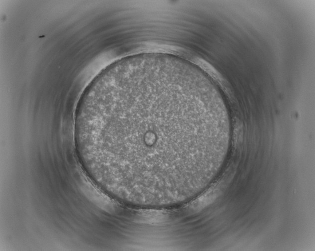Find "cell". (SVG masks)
I'll return each mask as SVG.
<instances>
[{"instance_id":"1","label":"cell","mask_w":315,"mask_h":251,"mask_svg":"<svg viewBox=\"0 0 315 251\" xmlns=\"http://www.w3.org/2000/svg\"><path fill=\"white\" fill-rule=\"evenodd\" d=\"M203 90L165 65L122 64L102 73L76 114V146L87 173L133 207L167 208L196 196L222 148L221 126L208 116Z\"/></svg>"}]
</instances>
